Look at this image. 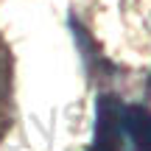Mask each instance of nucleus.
<instances>
[{
    "instance_id": "1",
    "label": "nucleus",
    "mask_w": 151,
    "mask_h": 151,
    "mask_svg": "<svg viewBox=\"0 0 151 151\" xmlns=\"http://www.w3.org/2000/svg\"><path fill=\"white\" fill-rule=\"evenodd\" d=\"M120 106L112 95H104L98 101V118H95V137L90 151H123V126H120Z\"/></svg>"
},
{
    "instance_id": "2",
    "label": "nucleus",
    "mask_w": 151,
    "mask_h": 151,
    "mask_svg": "<svg viewBox=\"0 0 151 151\" xmlns=\"http://www.w3.org/2000/svg\"><path fill=\"white\" fill-rule=\"evenodd\" d=\"M120 126L134 151H151V109L146 106H123Z\"/></svg>"
}]
</instances>
